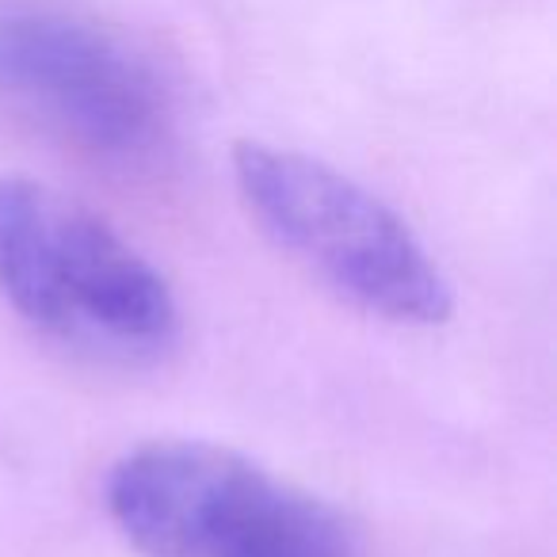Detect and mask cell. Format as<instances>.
<instances>
[{"mask_svg": "<svg viewBox=\"0 0 557 557\" xmlns=\"http://www.w3.org/2000/svg\"><path fill=\"white\" fill-rule=\"evenodd\" d=\"M103 500L146 557H363L356 527L333 504L214 443L126 450Z\"/></svg>", "mask_w": 557, "mask_h": 557, "instance_id": "1", "label": "cell"}, {"mask_svg": "<svg viewBox=\"0 0 557 557\" xmlns=\"http://www.w3.org/2000/svg\"><path fill=\"white\" fill-rule=\"evenodd\" d=\"M0 295L35 329L108 359L176 336L164 275L100 214L32 176H0Z\"/></svg>", "mask_w": 557, "mask_h": 557, "instance_id": "2", "label": "cell"}, {"mask_svg": "<svg viewBox=\"0 0 557 557\" xmlns=\"http://www.w3.org/2000/svg\"><path fill=\"white\" fill-rule=\"evenodd\" d=\"M233 176L252 222L341 298L401 325L450 318L455 298L443 271L363 184L325 161L260 141L233 149Z\"/></svg>", "mask_w": 557, "mask_h": 557, "instance_id": "3", "label": "cell"}, {"mask_svg": "<svg viewBox=\"0 0 557 557\" xmlns=\"http://www.w3.org/2000/svg\"><path fill=\"white\" fill-rule=\"evenodd\" d=\"M0 96L100 157H141L169 131L153 65L103 27L50 9L0 12Z\"/></svg>", "mask_w": 557, "mask_h": 557, "instance_id": "4", "label": "cell"}]
</instances>
